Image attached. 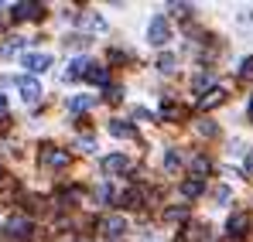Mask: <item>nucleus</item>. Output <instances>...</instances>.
<instances>
[{
    "label": "nucleus",
    "mask_w": 253,
    "mask_h": 242,
    "mask_svg": "<svg viewBox=\"0 0 253 242\" xmlns=\"http://www.w3.org/2000/svg\"><path fill=\"white\" fill-rule=\"evenodd\" d=\"M165 171H178V150H168L165 154Z\"/></svg>",
    "instance_id": "5701e85b"
},
{
    "label": "nucleus",
    "mask_w": 253,
    "mask_h": 242,
    "mask_svg": "<svg viewBox=\"0 0 253 242\" xmlns=\"http://www.w3.org/2000/svg\"><path fill=\"white\" fill-rule=\"evenodd\" d=\"M24 69L28 72H44V69H51V55H42V51H24Z\"/></svg>",
    "instance_id": "0eeeda50"
},
{
    "label": "nucleus",
    "mask_w": 253,
    "mask_h": 242,
    "mask_svg": "<svg viewBox=\"0 0 253 242\" xmlns=\"http://www.w3.org/2000/svg\"><path fill=\"white\" fill-rule=\"evenodd\" d=\"M215 202H229V188H219L215 191Z\"/></svg>",
    "instance_id": "cd10ccee"
},
{
    "label": "nucleus",
    "mask_w": 253,
    "mask_h": 242,
    "mask_svg": "<svg viewBox=\"0 0 253 242\" xmlns=\"http://www.w3.org/2000/svg\"><path fill=\"white\" fill-rule=\"evenodd\" d=\"M69 106H72L76 113H85V109H92V106H96V99H92V96H76Z\"/></svg>",
    "instance_id": "a211bd4d"
},
{
    "label": "nucleus",
    "mask_w": 253,
    "mask_h": 242,
    "mask_svg": "<svg viewBox=\"0 0 253 242\" xmlns=\"http://www.w3.org/2000/svg\"><path fill=\"white\" fill-rule=\"evenodd\" d=\"M92 69V62L89 58H72V65H69V72H65V79H85V72Z\"/></svg>",
    "instance_id": "f8f14e48"
},
{
    "label": "nucleus",
    "mask_w": 253,
    "mask_h": 242,
    "mask_svg": "<svg viewBox=\"0 0 253 242\" xmlns=\"http://www.w3.org/2000/svg\"><path fill=\"white\" fill-rule=\"evenodd\" d=\"M206 191V181H199V177H188V181H181V195L185 198H199Z\"/></svg>",
    "instance_id": "4468645a"
},
{
    "label": "nucleus",
    "mask_w": 253,
    "mask_h": 242,
    "mask_svg": "<svg viewBox=\"0 0 253 242\" xmlns=\"http://www.w3.org/2000/svg\"><path fill=\"white\" fill-rule=\"evenodd\" d=\"M240 75H243V79H253V58H247V62L240 65Z\"/></svg>",
    "instance_id": "393cba45"
},
{
    "label": "nucleus",
    "mask_w": 253,
    "mask_h": 242,
    "mask_svg": "<svg viewBox=\"0 0 253 242\" xmlns=\"http://www.w3.org/2000/svg\"><path fill=\"white\" fill-rule=\"evenodd\" d=\"M0 181H3V171H0Z\"/></svg>",
    "instance_id": "7c9ffc66"
},
{
    "label": "nucleus",
    "mask_w": 253,
    "mask_h": 242,
    "mask_svg": "<svg viewBox=\"0 0 253 242\" xmlns=\"http://www.w3.org/2000/svg\"><path fill=\"white\" fill-rule=\"evenodd\" d=\"M96 202L110 205V202H113V188H110V184H99V188H96Z\"/></svg>",
    "instance_id": "aec40b11"
},
{
    "label": "nucleus",
    "mask_w": 253,
    "mask_h": 242,
    "mask_svg": "<svg viewBox=\"0 0 253 242\" xmlns=\"http://www.w3.org/2000/svg\"><path fill=\"white\" fill-rule=\"evenodd\" d=\"M243 171H247V177H253V150L247 154V164H243Z\"/></svg>",
    "instance_id": "bb28decb"
},
{
    "label": "nucleus",
    "mask_w": 253,
    "mask_h": 242,
    "mask_svg": "<svg viewBox=\"0 0 253 242\" xmlns=\"http://www.w3.org/2000/svg\"><path fill=\"white\" fill-rule=\"evenodd\" d=\"M120 202H124L126 208H140V205H144V191H140V188H130V191H124Z\"/></svg>",
    "instance_id": "f3484780"
},
{
    "label": "nucleus",
    "mask_w": 253,
    "mask_h": 242,
    "mask_svg": "<svg viewBox=\"0 0 253 242\" xmlns=\"http://www.w3.org/2000/svg\"><path fill=\"white\" fill-rule=\"evenodd\" d=\"M250 120H253V96H250Z\"/></svg>",
    "instance_id": "c756f323"
},
{
    "label": "nucleus",
    "mask_w": 253,
    "mask_h": 242,
    "mask_svg": "<svg viewBox=\"0 0 253 242\" xmlns=\"http://www.w3.org/2000/svg\"><path fill=\"white\" fill-rule=\"evenodd\" d=\"M85 82H92V85H110V69H103V65H92V69L85 72Z\"/></svg>",
    "instance_id": "2eb2a0df"
},
{
    "label": "nucleus",
    "mask_w": 253,
    "mask_h": 242,
    "mask_svg": "<svg viewBox=\"0 0 253 242\" xmlns=\"http://www.w3.org/2000/svg\"><path fill=\"white\" fill-rule=\"evenodd\" d=\"M17 48H24V38H7V44L0 48V58H10Z\"/></svg>",
    "instance_id": "6ab92c4d"
},
{
    "label": "nucleus",
    "mask_w": 253,
    "mask_h": 242,
    "mask_svg": "<svg viewBox=\"0 0 253 242\" xmlns=\"http://www.w3.org/2000/svg\"><path fill=\"white\" fill-rule=\"evenodd\" d=\"M103 171L106 174H124V171H130V161H126L124 154H113V157L103 161Z\"/></svg>",
    "instance_id": "9b49d317"
},
{
    "label": "nucleus",
    "mask_w": 253,
    "mask_h": 242,
    "mask_svg": "<svg viewBox=\"0 0 253 242\" xmlns=\"http://www.w3.org/2000/svg\"><path fill=\"white\" fill-rule=\"evenodd\" d=\"M147 41H151L154 48H161L165 41H171V24L165 21V14H158V17L151 21V28H147Z\"/></svg>",
    "instance_id": "f03ea898"
},
{
    "label": "nucleus",
    "mask_w": 253,
    "mask_h": 242,
    "mask_svg": "<svg viewBox=\"0 0 253 242\" xmlns=\"http://www.w3.org/2000/svg\"><path fill=\"white\" fill-rule=\"evenodd\" d=\"M14 21H42L44 17V7L42 3H14Z\"/></svg>",
    "instance_id": "423d86ee"
},
{
    "label": "nucleus",
    "mask_w": 253,
    "mask_h": 242,
    "mask_svg": "<svg viewBox=\"0 0 253 242\" xmlns=\"http://www.w3.org/2000/svg\"><path fill=\"white\" fill-rule=\"evenodd\" d=\"M188 215V208H171V211H165V218H185Z\"/></svg>",
    "instance_id": "a878e982"
},
{
    "label": "nucleus",
    "mask_w": 253,
    "mask_h": 242,
    "mask_svg": "<svg viewBox=\"0 0 253 242\" xmlns=\"http://www.w3.org/2000/svg\"><path fill=\"white\" fill-rule=\"evenodd\" d=\"M185 116H188V109H185V106H174V103L161 106V120H185Z\"/></svg>",
    "instance_id": "dca6fc26"
},
{
    "label": "nucleus",
    "mask_w": 253,
    "mask_h": 242,
    "mask_svg": "<svg viewBox=\"0 0 253 242\" xmlns=\"http://www.w3.org/2000/svg\"><path fill=\"white\" fill-rule=\"evenodd\" d=\"M17 89H21V99L31 103V106L42 99V85H38V79H31V75H21L17 79Z\"/></svg>",
    "instance_id": "39448f33"
},
{
    "label": "nucleus",
    "mask_w": 253,
    "mask_h": 242,
    "mask_svg": "<svg viewBox=\"0 0 253 242\" xmlns=\"http://www.w3.org/2000/svg\"><path fill=\"white\" fill-rule=\"evenodd\" d=\"M247 229H250V215H243V211H236L229 222H226V232L233 236V239H240V236H247Z\"/></svg>",
    "instance_id": "6e6552de"
},
{
    "label": "nucleus",
    "mask_w": 253,
    "mask_h": 242,
    "mask_svg": "<svg viewBox=\"0 0 253 242\" xmlns=\"http://www.w3.org/2000/svg\"><path fill=\"white\" fill-rule=\"evenodd\" d=\"M158 69L161 72H174V55H161L158 58Z\"/></svg>",
    "instance_id": "4be33fe9"
},
{
    "label": "nucleus",
    "mask_w": 253,
    "mask_h": 242,
    "mask_svg": "<svg viewBox=\"0 0 253 242\" xmlns=\"http://www.w3.org/2000/svg\"><path fill=\"white\" fill-rule=\"evenodd\" d=\"M106 130H110V137H120V140H137V126H130L124 120H110L106 123Z\"/></svg>",
    "instance_id": "1a4fd4ad"
},
{
    "label": "nucleus",
    "mask_w": 253,
    "mask_h": 242,
    "mask_svg": "<svg viewBox=\"0 0 253 242\" xmlns=\"http://www.w3.org/2000/svg\"><path fill=\"white\" fill-rule=\"evenodd\" d=\"M7 113V96H0V116Z\"/></svg>",
    "instance_id": "c85d7f7f"
},
{
    "label": "nucleus",
    "mask_w": 253,
    "mask_h": 242,
    "mask_svg": "<svg viewBox=\"0 0 253 242\" xmlns=\"http://www.w3.org/2000/svg\"><path fill=\"white\" fill-rule=\"evenodd\" d=\"M199 133H202V137H215V133H219V130H215V123L202 120V123H199Z\"/></svg>",
    "instance_id": "b1692460"
},
{
    "label": "nucleus",
    "mask_w": 253,
    "mask_h": 242,
    "mask_svg": "<svg viewBox=\"0 0 253 242\" xmlns=\"http://www.w3.org/2000/svg\"><path fill=\"white\" fill-rule=\"evenodd\" d=\"M103 99H106V103H120V99H124V89H120V85H113V89L106 85V96H103Z\"/></svg>",
    "instance_id": "412c9836"
},
{
    "label": "nucleus",
    "mask_w": 253,
    "mask_h": 242,
    "mask_svg": "<svg viewBox=\"0 0 253 242\" xmlns=\"http://www.w3.org/2000/svg\"><path fill=\"white\" fill-rule=\"evenodd\" d=\"M31 218H24V215H14V218H7V236L17 242H28L31 239Z\"/></svg>",
    "instance_id": "7ed1b4c3"
},
{
    "label": "nucleus",
    "mask_w": 253,
    "mask_h": 242,
    "mask_svg": "<svg viewBox=\"0 0 253 242\" xmlns=\"http://www.w3.org/2000/svg\"><path fill=\"white\" fill-rule=\"evenodd\" d=\"M188 171H192V177H199V181H202V177L212 171V161L206 157V154H195V157L188 161Z\"/></svg>",
    "instance_id": "9d476101"
},
{
    "label": "nucleus",
    "mask_w": 253,
    "mask_h": 242,
    "mask_svg": "<svg viewBox=\"0 0 253 242\" xmlns=\"http://www.w3.org/2000/svg\"><path fill=\"white\" fill-rule=\"evenodd\" d=\"M222 99H226V89H219V85H215V89H209V92L199 99V109H212V106H219Z\"/></svg>",
    "instance_id": "ddd939ff"
},
{
    "label": "nucleus",
    "mask_w": 253,
    "mask_h": 242,
    "mask_svg": "<svg viewBox=\"0 0 253 242\" xmlns=\"http://www.w3.org/2000/svg\"><path fill=\"white\" fill-rule=\"evenodd\" d=\"M124 232H126L124 215H103V218H99V236H103L106 242L124 239Z\"/></svg>",
    "instance_id": "f257e3e1"
},
{
    "label": "nucleus",
    "mask_w": 253,
    "mask_h": 242,
    "mask_svg": "<svg viewBox=\"0 0 253 242\" xmlns=\"http://www.w3.org/2000/svg\"><path fill=\"white\" fill-rule=\"evenodd\" d=\"M69 154L65 150H58V147H51V143H42V167H69Z\"/></svg>",
    "instance_id": "20e7f679"
}]
</instances>
